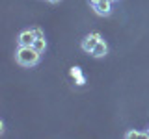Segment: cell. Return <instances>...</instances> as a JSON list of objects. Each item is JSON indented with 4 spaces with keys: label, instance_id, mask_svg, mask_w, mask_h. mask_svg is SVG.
Returning <instances> with one entry per match:
<instances>
[{
    "label": "cell",
    "instance_id": "obj_1",
    "mask_svg": "<svg viewBox=\"0 0 149 139\" xmlns=\"http://www.w3.org/2000/svg\"><path fill=\"white\" fill-rule=\"evenodd\" d=\"M39 54L41 52H37L34 46H19L15 58H17V61L21 65H24V67H34V65L39 61Z\"/></svg>",
    "mask_w": 149,
    "mask_h": 139
},
{
    "label": "cell",
    "instance_id": "obj_2",
    "mask_svg": "<svg viewBox=\"0 0 149 139\" xmlns=\"http://www.w3.org/2000/svg\"><path fill=\"white\" fill-rule=\"evenodd\" d=\"M101 41V35L97 34V32H93V34H90V35H86L82 39V50L84 52H88V54H91L93 52V48L97 46V43Z\"/></svg>",
    "mask_w": 149,
    "mask_h": 139
},
{
    "label": "cell",
    "instance_id": "obj_3",
    "mask_svg": "<svg viewBox=\"0 0 149 139\" xmlns=\"http://www.w3.org/2000/svg\"><path fill=\"white\" fill-rule=\"evenodd\" d=\"M93 9H95L97 15L101 17H108L112 13V0H99V2L93 6Z\"/></svg>",
    "mask_w": 149,
    "mask_h": 139
},
{
    "label": "cell",
    "instance_id": "obj_4",
    "mask_svg": "<svg viewBox=\"0 0 149 139\" xmlns=\"http://www.w3.org/2000/svg\"><path fill=\"white\" fill-rule=\"evenodd\" d=\"M37 39L36 34H34V30H24L21 35H19V46H32L34 45V41Z\"/></svg>",
    "mask_w": 149,
    "mask_h": 139
},
{
    "label": "cell",
    "instance_id": "obj_5",
    "mask_svg": "<svg viewBox=\"0 0 149 139\" xmlns=\"http://www.w3.org/2000/svg\"><path fill=\"white\" fill-rule=\"evenodd\" d=\"M106 52H108V45H106L104 41L101 39L99 43H97V46L93 48L91 56H93V58H104V56H106Z\"/></svg>",
    "mask_w": 149,
    "mask_h": 139
},
{
    "label": "cell",
    "instance_id": "obj_6",
    "mask_svg": "<svg viewBox=\"0 0 149 139\" xmlns=\"http://www.w3.org/2000/svg\"><path fill=\"white\" fill-rule=\"evenodd\" d=\"M32 46H34L37 52H41V54H43V52H45V48H47V41H45V37H41V39H36Z\"/></svg>",
    "mask_w": 149,
    "mask_h": 139
},
{
    "label": "cell",
    "instance_id": "obj_7",
    "mask_svg": "<svg viewBox=\"0 0 149 139\" xmlns=\"http://www.w3.org/2000/svg\"><path fill=\"white\" fill-rule=\"evenodd\" d=\"M127 137L129 139H134V137H149L147 132H138V130H130V132H127Z\"/></svg>",
    "mask_w": 149,
    "mask_h": 139
},
{
    "label": "cell",
    "instance_id": "obj_8",
    "mask_svg": "<svg viewBox=\"0 0 149 139\" xmlns=\"http://www.w3.org/2000/svg\"><path fill=\"white\" fill-rule=\"evenodd\" d=\"M32 30H34V34H36V37H37V39L45 37V34H43V30H41V28H32Z\"/></svg>",
    "mask_w": 149,
    "mask_h": 139
},
{
    "label": "cell",
    "instance_id": "obj_9",
    "mask_svg": "<svg viewBox=\"0 0 149 139\" xmlns=\"http://www.w3.org/2000/svg\"><path fill=\"white\" fill-rule=\"evenodd\" d=\"M97 2H99V0H90V4H91V6H95Z\"/></svg>",
    "mask_w": 149,
    "mask_h": 139
},
{
    "label": "cell",
    "instance_id": "obj_10",
    "mask_svg": "<svg viewBox=\"0 0 149 139\" xmlns=\"http://www.w3.org/2000/svg\"><path fill=\"white\" fill-rule=\"evenodd\" d=\"M49 2H52V4H58V2H60V0H49Z\"/></svg>",
    "mask_w": 149,
    "mask_h": 139
},
{
    "label": "cell",
    "instance_id": "obj_11",
    "mask_svg": "<svg viewBox=\"0 0 149 139\" xmlns=\"http://www.w3.org/2000/svg\"><path fill=\"white\" fill-rule=\"evenodd\" d=\"M147 133H149V128H147Z\"/></svg>",
    "mask_w": 149,
    "mask_h": 139
},
{
    "label": "cell",
    "instance_id": "obj_12",
    "mask_svg": "<svg viewBox=\"0 0 149 139\" xmlns=\"http://www.w3.org/2000/svg\"><path fill=\"white\" fill-rule=\"evenodd\" d=\"M112 2H116V0H112Z\"/></svg>",
    "mask_w": 149,
    "mask_h": 139
}]
</instances>
